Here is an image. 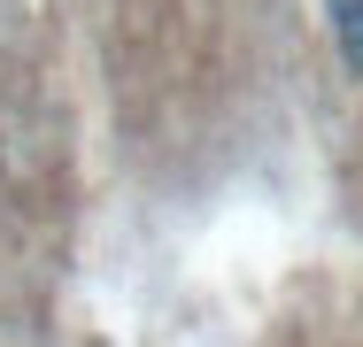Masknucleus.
Segmentation results:
<instances>
[{
	"label": "nucleus",
	"mask_w": 363,
	"mask_h": 347,
	"mask_svg": "<svg viewBox=\"0 0 363 347\" xmlns=\"http://www.w3.org/2000/svg\"><path fill=\"white\" fill-rule=\"evenodd\" d=\"M333 8V39H340V62L363 69V0H325Z\"/></svg>",
	"instance_id": "1"
}]
</instances>
